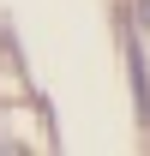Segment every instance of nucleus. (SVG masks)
<instances>
[{
    "label": "nucleus",
    "instance_id": "f257e3e1",
    "mask_svg": "<svg viewBox=\"0 0 150 156\" xmlns=\"http://www.w3.org/2000/svg\"><path fill=\"white\" fill-rule=\"evenodd\" d=\"M0 150H18V144H12V138H6V132H0Z\"/></svg>",
    "mask_w": 150,
    "mask_h": 156
}]
</instances>
